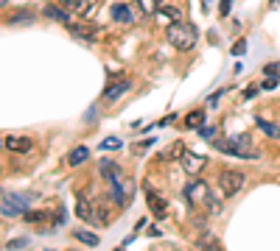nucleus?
I'll return each instance as SVG.
<instances>
[{
  "label": "nucleus",
  "mask_w": 280,
  "mask_h": 251,
  "mask_svg": "<svg viewBox=\"0 0 280 251\" xmlns=\"http://www.w3.org/2000/svg\"><path fill=\"white\" fill-rule=\"evenodd\" d=\"M219 148L221 151H227V154H232V156H241V159H247V156H252L250 154V140L247 137H230L227 143H219Z\"/></svg>",
  "instance_id": "5"
},
{
  "label": "nucleus",
  "mask_w": 280,
  "mask_h": 251,
  "mask_svg": "<svg viewBox=\"0 0 280 251\" xmlns=\"http://www.w3.org/2000/svg\"><path fill=\"white\" fill-rule=\"evenodd\" d=\"M157 17L163 20L165 25H171V23H177V20H179V9H171V6H160V9H157Z\"/></svg>",
  "instance_id": "14"
},
{
  "label": "nucleus",
  "mask_w": 280,
  "mask_h": 251,
  "mask_svg": "<svg viewBox=\"0 0 280 251\" xmlns=\"http://www.w3.org/2000/svg\"><path fill=\"white\" fill-rule=\"evenodd\" d=\"M182 151H185L182 143H174V145H171V156H182Z\"/></svg>",
  "instance_id": "29"
},
{
  "label": "nucleus",
  "mask_w": 280,
  "mask_h": 251,
  "mask_svg": "<svg viewBox=\"0 0 280 251\" xmlns=\"http://www.w3.org/2000/svg\"><path fill=\"white\" fill-rule=\"evenodd\" d=\"M25 245H28V237H17V240H9L6 248L9 251H17V248H25Z\"/></svg>",
  "instance_id": "24"
},
{
  "label": "nucleus",
  "mask_w": 280,
  "mask_h": 251,
  "mask_svg": "<svg viewBox=\"0 0 280 251\" xmlns=\"http://www.w3.org/2000/svg\"><path fill=\"white\" fill-rule=\"evenodd\" d=\"M20 20H23V23H28L31 14H28V12H20V14H14V17H12V23H20Z\"/></svg>",
  "instance_id": "30"
},
{
  "label": "nucleus",
  "mask_w": 280,
  "mask_h": 251,
  "mask_svg": "<svg viewBox=\"0 0 280 251\" xmlns=\"http://www.w3.org/2000/svg\"><path fill=\"white\" fill-rule=\"evenodd\" d=\"M255 92H258V87H247L241 95H244V101H250V98H255Z\"/></svg>",
  "instance_id": "31"
},
{
  "label": "nucleus",
  "mask_w": 280,
  "mask_h": 251,
  "mask_svg": "<svg viewBox=\"0 0 280 251\" xmlns=\"http://www.w3.org/2000/svg\"><path fill=\"white\" fill-rule=\"evenodd\" d=\"M96 9H98V0H79L76 14H79V17H84V20H90L92 14H96Z\"/></svg>",
  "instance_id": "13"
},
{
  "label": "nucleus",
  "mask_w": 280,
  "mask_h": 251,
  "mask_svg": "<svg viewBox=\"0 0 280 251\" xmlns=\"http://www.w3.org/2000/svg\"><path fill=\"white\" fill-rule=\"evenodd\" d=\"M185 126H188V129H202V126H205V112H202V109H194V112H188V117H185Z\"/></svg>",
  "instance_id": "18"
},
{
  "label": "nucleus",
  "mask_w": 280,
  "mask_h": 251,
  "mask_svg": "<svg viewBox=\"0 0 280 251\" xmlns=\"http://www.w3.org/2000/svg\"><path fill=\"white\" fill-rule=\"evenodd\" d=\"M101 176L112 184L115 179H121V167H118L112 159H101Z\"/></svg>",
  "instance_id": "11"
},
{
  "label": "nucleus",
  "mask_w": 280,
  "mask_h": 251,
  "mask_svg": "<svg viewBox=\"0 0 280 251\" xmlns=\"http://www.w3.org/2000/svg\"><path fill=\"white\" fill-rule=\"evenodd\" d=\"M165 39H168L177 50H191V48H196V39H199V34H196V28H194L191 23L177 20V23H171L168 28H165Z\"/></svg>",
  "instance_id": "1"
},
{
  "label": "nucleus",
  "mask_w": 280,
  "mask_h": 251,
  "mask_svg": "<svg viewBox=\"0 0 280 251\" xmlns=\"http://www.w3.org/2000/svg\"><path fill=\"white\" fill-rule=\"evenodd\" d=\"M185 198H188V204H194V207H202V204H207V198H210V187H207L205 179H194L185 184Z\"/></svg>",
  "instance_id": "3"
},
{
  "label": "nucleus",
  "mask_w": 280,
  "mask_h": 251,
  "mask_svg": "<svg viewBox=\"0 0 280 251\" xmlns=\"http://www.w3.org/2000/svg\"><path fill=\"white\" fill-rule=\"evenodd\" d=\"M244 181H247V176H244L241 170H221V176H219V190H221V196L230 198V196H236V193H241Z\"/></svg>",
  "instance_id": "2"
},
{
  "label": "nucleus",
  "mask_w": 280,
  "mask_h": 251,
  "mask_svg": "<svg viewBox=\"0 0 280 251\" xmlns=\"http://www.w3.org/2000/svg\"><path fill=\"white\" fill-rule=\"evenodd\" d=\"M258 126H261L263 132L269 134V137H280V132H277V126L274 123H269V120H263V117H258Z\"/></svg>",
  "instance_id": "22"
},
{
  "label": "nucleus",
  "mask_w": 280,
  "mask_h": 251,
  "mask_svg": "<svg viewBox=\"0 0 280 251\" xmlns=\"http://www.w3.org/2000/svg\"><path fill=\"white\" fill-rule=\"evenodd\" d=\"M160 3H163V0H137L140 14H143V17H154V14H157V9H160Z\"/></svg>",
  "instance_id": "16"
},
{
  "label": "nucleus",
  "mask_w": 280,
  "mask_h": 251,
  "mask_svg": "<svg viewBox=\"0 0 280 251\" xmlns=\"http://www.w3.org/2000/svg\"><path fill=\"white\" fill-rule=\"evenodd\" d=\"M263 73H266V76H272V78H277L280 76V65H277V61H272V65L263 67Z\"/></svg>",
  "instance_id": "27"
},
{
  "label": "nucleus",
  "mask_w": 280,
  "mask_h": 251,
  "mask_svg": "<svg viewBox=\"0 0 280 251\" xmlns=\"http://www.w3.org/2000/svg\"><path fill=\"white\" fill-rule=\"evenodd\" d=\"M199 134H202V137H213V129H210V126H202Z\"/></svg>",
  "instance_id": "33"
},
{
  "label": "nucleus",
  "mask_w": 280,
  "mask_h": 251,
  "mask_svg": "<svg viewBox=\"0 0 280 251\" xmlns=\"http://www.w3.org/2000/svg\"><path fill=\"white\" fill-rule=\"evenodd\" d=\"M3 3H9V0H0V6H3Z\"/></svg>",
  "instance_id": "35"
},
{
  "label": "nucleus",
  "mask_w": 280,
  "mask_h": 251,
  "mask_svg": "<svg viewBox=\"0 0 280 251\" xmlns=\"http://www.w3.org/2000/svg\"><path fill=\"white\" fill-rule=\"evenodd\" d=\"M134 193V181L132 179H115L112 181V201L118 204V207H126L129 198H132Z\"/></svg>",
  "instance_id": "4"
},
{
  "label": "nucleus",
  "mask_w": 280,
  "mask_h": 251,
  "mask_svg": "<svg viewBox=\"0 0 280 251\" xmlns=\"http://www.w3.org/2000/svg\"><path fill=\"white\" fill-rule=\"evenodd\" d=\"M179 165H182V170L185 173H199L202 167L207 165V159L205 156H199V154H191V151H182V156H179Z\"/></svg>",
  "instance_id": "6"
},
{
  "label": "nucleus",
  "mask_w": 280,
  "mask_h": 251,
  "mask_svg": "<svg viewBox=\"0 0 280 251\" xmlns=\"http://www.w3.org/2000/svg\"><path fill=\"white\" fill-rule=\"evenodd\" d=\"M56 3H59L65 12H73V14H76V9H79V0H56Z\"/></svg>",
  "instance_id": "25"
},
{
  "label": "nucleus",
  "mask_w": 280,
  "mask_h": 251,
  "mask_svg": "<svg viewBox=\"0 0 280 251\" xmlns=\"http://www.w3.org/2000/svg\"><path fill=\"white\" fill-rule=\"evenodd\" d=\"M230 9H232V0H221L219 14H221V17H227V14H230Z\"/></svg>",
  "instance_id": "28"
},
{
  "label": "nucleus",
  "mask_w": 280,
  "mask_h": 251,
  "mask_svg": "<svg viewBox=\"0 0 280 251\" xmlns=\"http://www.w3.org/2000/svg\"><path fill=\"white\" fill-rule=\"evenodd\" d=\"M129 87H132V84L129 81H118V84H110V87H107V90H104V101H118V98L123 95V92L129 90Z\"/></svg>",
  "instance_id": "9"
},
{
  "label": "nucleus",
  "mask_w": 280,
  "mask_h": 251,
  "mask_svg": "<svg viewBox=\"0 0 280 251\" xmlns=\"http://www.w3.org/2000/svg\"><path fill=\"white\" fill-rule=\"evenodd\" d=\"M76 215H79L81 221H92V215H96V207L87 201L84 193H79V196H76Z\"/></svg>",
  "instance_id": "8"
},
{
  "label": "nucleus",
  "mask_w": 280,
  "mask_h": 251,
  "mask_svg": "<svg viewBox=\"0 0 280 251\" xmlns=\"http://www.w3.org/2000/svg\"><path fill=\"white\" fill-rule=\"evenodd\" d=\"M67 28L73 31V34H79V36H96V34H98V31L92 28V25H73V23H70Z\"/></svg>",
  "instance_id": "21"
},
{
  "label": "nucleus",
  "mask_w": 280,
  "mask_h": 251,
  "mask_svg": "<svg viewBox=\"0 0 280 251\" xmlns=\"http://www.w3.org/2000/svg\"><path fill=\"white\" fill-rule=\"evenodd\" d=\"M101 148H104V151H118V148H121V140H115V137H112V140H104Z\"/></svg>",
  "instance_id": "26"
},
{
  "label": "nucleus",
  "mask_w": 280,
  "mask_h": 251,
  "mask_svg": "<svg viewBox=\"0 0 280 251\" xmlns=\"http://www.w3.org/2000/svg\"><path fill=\"white\" fill-rule=\"evenodd\" d=\"M110 207L112 204H96V215H92V221H98L104 226V223L110 221Z\"/></svg>",
  "instance_id": "20"
},
{
  "label": "nucleus",
  "mask_w": 280,
  "mask_h": 251,
  "mask_svg": "<svg viewBox=\"0 0 280 251\" xmlns=\"http://www.w3.org/2000/svg\"><path fill=\"white\" fill-rule=\"evenodd\" d=\"M149 209H152L154 218H165V212H168V207H165V201L160 196H154V193H149Z\"/></svg>",
  "instance_id": "12"
},
{
  "label": "nucleus",
  "mask_w": 280,
  "mask_h": 251,
  "mask_svg": "<svg viewBox=\"0 0 280 251\" xmlns=\"http://www.w3.org/2000/svg\"><path fill=\"white\" fill-rule=\"evenodd\" d=\"M3 145H6L9 151H14V154H25V151L31 148V137H25V134H9V137L3 140Z\"/></svg>",
  "instance_id": "7"
},
{
  "label": "nucleus",
  "mask_w": 280,
  "mask_h": 251,
  "mask_svg": "<svg viewBox=\"0 0 280 251\" xmlns=\"http://www.w3.org/2000/svg\"><path fill=\"white\" fill-rule=\"evenodd\" d=\"M23 218H25L28 223H42V221H48V218H45V212H28V209L23 212Z\"/></svg>",
  "instance_id": "23"
},
{
  "label": "nucleus",
  "mask_w": 280,
  "mask_h": 251,
  "mask_svg": "<svg viewBox=\"0 0 280 251\" xmlns=\"http://www.w3.org/2000/svg\"><path fill=\"white\" fill-rule=\"evenodd\" d=\"M244 50H247V42H244V39H241V42H236V48H232V53H236V56H241Z\"/></svg>",
  "instance_id": "32"
},
{
  "label": "nucleus",
  "mask_w": 280,
  "mask_h": 251,
  "mask_svg": "<svg viewBox=\"0 0 280 251\" xmlns=\"http://www.w3.org/2000/svg\"><path fill=\"white\" fill-rule=\"evenodd\" d=\"M87 159H90V148H84V145H79V148H73L70 154H67V165H70V167L84 165Z\"/></svg>",
  "instance_id": "10"
},
{
  "label": "nucleus",
  "mask_w": 280,
  "mask_h": 251,
  "mask_svg": "<svg viewBox=\"0 0 280 251\" xmlns=\"http://www.w3.org/2000/svg\"><path fill=\"white\" fill-rule=\"evenodd\" d=\"M112 20H115V23H132V12H129L123 3H115V6H112Z\"/></svg>",
  "instance_id": "17"
},
{
  "label": "nucleus",
  "mask_w": 280,
  "mask_h": 251,
  "mask_svg": "<svg viewBox=\"0 0 280 251\" xmlns=\"http://www.w3.org/2000/svg\"><path fill=\"white\" fill-rule=\"evenodd\" d=\"M207 3H210V0H202V9H207Z\"/></svg>",
  "instance_id": "34"
},
{
  "label": "nucleus",
  "mask_w": 280,
  "mask_h": 251,
  "mask_svg": "<svg viewBox=\"0 0 280 251\" xmlns=\"http://www.w3.org/2000/svg\"><path fill=\"white\" fill-rule=\"evenodd\" d=\"M73 237L79 240V243H84V245H98V243H101V240H98V234L84 232V229H76V232H73Z\"/></svg>",
  "instance_id": "19"
},
{
  "label": "nucleus",
  "mask_w": 280,
  "mask_h": 251,
  "mask_svg": "<svg viewBox=\"0 0 280 251\" xmlns=\"http://www.w3.org/2000/svg\"><path fill=\"white\" fill-rule=\"evenodd\" d=\"M45 17H51V20H59V23H65V25H70V20H67V12L56 3V6H45Z\"/></svg>",
  "instance_id": "15"
}]
</instances>
